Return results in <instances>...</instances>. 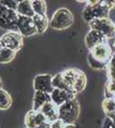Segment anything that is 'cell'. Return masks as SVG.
Wrapping results in <instances>:
<instances>
[{
    "label": "cell",
    "instance_id": "33",
    "mask_svg": "<svg viewBox=\"0 0 115 128\" xmlns=\"http://www.w3.org/2000/svg\"><path fill=\"white\" fill-rule=\"evenodd\" d=\"M3 45H2V44H1V42H0V53H1V51H2V50H3Z\"/></svg>",
    "mask_w": 115,
    "mask_h": 128
},
{
    "label": "cell",
    "instance_id": "20",
    "mask_svg": "<svg viewBox=\"0 0 115 128\" xmlns=\"http://www.w3.org/2000/svg\"><path fill=\"white\" fill-rule=\"evenodd\" d=\"M16 52L8 48H3L0 53V63L7 64L12 62L16 57Z\"/></svg>",
    "mask_w": 115,
    "mask_h": 128
},
{
    "label": "cell",
    "instance_id": "17",
    "mask_svg": "<svg viewBox=\"0 0 115 128\" xmlns=\"http://www.w3.org/2000/svg\"><path fill=\"white\" fill-rule=\"evenodd\" d=\"M33 20H34V26L36 28L38 34H41L45 32L48 28V26L50 25V22L48 20L47 16L34 15V16L33 17Z\"/></svg>",
    "mask_w": 115,
    "mask_h": 128
},
{
    "label": "cell",
    "instance_id": "11",
    "mask_svg": "<svg viewBox=\"0 0 115 128\" xmlns=\"http://www.w3.org/2000/svg\"><path fill=\"white\" fill-rule=\"evenodd\" d=\"M47 119L41 111L31 109L25 115V126L26 128H37L40 125L46 122Z\"/></svg>",
    "mask_w": 115,
    "mask_h": 128
},
{
    "label": "cell",
    "instance_id": "23",
    "mask_svg": "<svg viewBox=\"0 0 115 128\" xmlns=\"http://www.w3.org/2000/svg\"><path fill=\"white\" fill-rule=\"evenodd\" d=\"M87 60H88V63H89V67L95 70H103V69H106V68H107L106 64H104L101 62L95 60L89 53V55H88Z\"/></svg>",
    "mask_w": 115,
    "mask_h": 128
},
{
    "label": "cell",
    "instance_id": "12",
    "mask_svg": "<svg viewBox=\"0 0 115 128\" xmlns=\"http://www.w3.org/2000/svg\"><path fill=\"white\" fill-rule=\"evenodd\" d=\"M51 101L58 107H60L65 102L76 98V95L72 92L67 90H59V89H54L51 94Z\"/></svg>",
    "mask_w": 115,
    "mask_h": 128
},
{
    "label": "cell",
    "instance_id": "32",
    "mask_svg": "<svg viewBox=\"0 0 115 128\" xmlns=\"http://www.w3.org/2000/svg\"><path fill=\"white\" fill-rule=\"evenodd\" d=\"M0 89H3V81H2L1 78H0Z\"/></svg>",
    "mask_w": 115,
    "mask_h": 128
},
{
    "label": "cell",
    "instance_id": "25",
    "mask_svg": "<svg viewBox=\"0 0 115 128\" xmlns=\"http://www.w3.org/2000/svg\"><path fill=\"white\" fill-rule=\"evenodd\" d=\"M0 1L5 6H6V7L10 10H15V11L16 10L18 3H19V1H15V0H0Z\"/></svg>",
    "mask_w": 115,
    "mask_h": 128
},
{
    "label": "cell",
    "instance_id": "3",
    "mask_svg": "<svg viewBox=\"0 0 115 128\" xmlns=\"http://www.w3.org/2000/svg\"><path fill=\"white\" fill-rule=\"evenodd\" d=\"M80 104L76 98L65 102L58 107V120L65 125L74 124L80 115Z\"/></svg>",
    "mask_w": 115,
    "mask_h": 128
},
{
    "label": "cell",
    "instance_id": "1",
    "mask_svg": "<svg viewBox=\"0 0 115 128\" xmlns=\"http://www.w3.org/2000/svg\"><path fill=\"white\" fill-rule=\"evenodd\" d=\"M64 83L75 95L80 93L86 87V74L77 68H68L60 72Z\"/></svg>",
    "mask_w": 115,
    "mask_h": 128
},
{
    "label": "cell",
    "instance_id": "26",
    "mask_svg": "<svg viewBox=\"0 0 115 128\" xmlns=\"http://www.w3.org/2000/svg\"><path fill=\"white\" fill-rule=\"evenodd\" d=\"M106 70H107L108 80H111V81L115 82V68L112 67H111V66H109V65H107Z\"/></svg>",
    "mask_w": 115,
    "mask_h": 128
},
{
    "label": "cell",
    "instance_id": "34",
    "mask_svg": "<svg viewBox=\"0 0 115 128\" xmlns=\"http://www.w3.org/2000/svg\"><path fill=\"white\" fill-rule=\"evenodd\" d=\"M113 49H114V50H115V40H114V42H113Z\"/></svg>",
    "mask_w": 115,
    "mask_h": 128
},
{
    "label": "cell",
    "instance_id": "8",
    "mask_svg": "<svg viewBox=\"0 0 115 128\" xmlns=\"http://www.w3.org/2000/svg\"><path fill=\"white\" fill-rule=\"evenodd\" d=\"M89 53L95 60H97V61L101 62L104 64H106V65H108L112 55H113L112 48L108 44L107 42L102 43V44L94 47L93 49H91L89 50Z\"/></svg>",
    "mask_w": 115,
    "mask_h": 128
},
{
    "label": "cell",
    "instance_id": "9",
    "mask_svg": "<svg viewBox=\"0 0 115 128\" xmlns=\"http://www.w3.org/2000/svg\"><path fill=\"white\" fill-rule=\"evenodd\" d=\"M17 32L22 37H31L37 34V30L34 26L33 18L27 16H18L16 22Z\"/></svg>",
    "mask_w": 115,
    "mask_h": 128
},
{
    "label": "cell",
    "instance_id": "27",
    "mask_svg": "<svg viewBox=\"0 0 115 128\" xmlns=\"http://www.w3.org/2000/svg\"><path fill=\"white\" fill-rule=\"evenodd\" d=\"M64 126H65V124L60 120L51 123V128H64Z\"/></svg>",
    "mask_w": 115,
    "mask_h": 128
},
{
    "label": "cell",
    "instance_id": "6",
    "mask_svg": "<svg viewBox=\"0 0 115 128\" xmlns=\"http://www.w3.org/2000/svg\"><path fill=\"white\" fill-rule=\"evenodd\" d=\"M89 26L90 29L101 32L106 40L115 37V24L110 20V18L94 20L89 22Z\"/></svg>",
    "mask_w": 115,
    "mask_h": 128
},
{
    "label": "cell",
    "instance_id": "13",
    "mask_svg": "<svg viewBox=\"0 0 115 128\" xmlns=\"http://www.w3.org/2000/svg\"><path fill=\"white\" fill-rule=\"evenodd\" d=\"M85 44H86L87 48L90 50L94 47L97 46V45L102 44V43L107 42V40L103 36L101 32H97L95 30L90 29L89 32L85 36Z\"/></svg>",
    "mask_w": 115,
    "mask_h": 128
},
{
    "label": "cell",
    "instance_id": "21",
    "mask_svg": "<svg viewBox=\"0 0 115 128\" xmlns=\"http://www.w3.org/2000/svg\"><path fill=\"white\" fill-rule=\"evenodd\" d=\"M101 108L106 116L115 113V101L113 98H105L101 102Z\"/></svg>",
    "mask_w": 115,
    "mask_h": 128
},
{
    "label": "cell",
    "instance_id": "18",
    "mask_svg": "<svg viewBox=\"0 0 115 128\" xmlns=\"http://www.w3.org/2000/svg\"><path fill=\"white\" fill-rule=\"evenodd\" d=\"M12 98L9 94L4 89H0V110H6L11 106Z\"/></svg>",
    "mask_w": 115,
    "mask_h": 128
},
{
    "label": "cell",
    "instance_id": "10",
    "mask_svg": "<svg viewBox=\"0 0 115 128\" xmlns=\"http://www.w3.org/2000/svg\"><path fill=\"white\" fill-rule=\"evenodd\" d=\"M52 80H53V76H51L50 74H43L36 75L34 79V83H33L34 90L51 94L54 90Z\"/></svg>",
    "mask_w": 115,
    "mask_h": 128
},
{
    "label": "cell",
    "instance_id": "2",
    "mask_svg": "<svg viewBox=\"0 0 115 128\" xmlns=\"http://www.w3.org/2000/svg\"><path fill=\"white\" fill-rule=\"evenodd\" d=\"M85 2L88 4L83 9V18L88 23L94 20L109 18L110 10L105 4L104 0H92Z\"/></svg>",
    "mask_w": 115,
    "mask_h": 128
},
{
    "label": "cell",
    "instance_id": "31",
    "mask_svg": "<svg viewBox=\"0 0 115 128\" xmlns=\"http://www.w3.org/2000/svg\"><path fill=\"white\" fill-rule=\"evenodd\" d=\"M64 128H76V127L74 124H71V125H65Z\"/></svg>",
    "mask_w": 115,
    "mask_h": 128
},
{
    "label": "cell",
    "instance_id": "24",
    "mask_svg": "<svg viewBox=\"0 0 115 128\" xmlns=\"http://www.w3.org/2000/svg\"><path fill=\"white\" fill-rule=\"evenodd\" d=\"M115 96V82L108 80L105 87V98H113Z\"/></svg>",
    "mask_w": 115,
    "mask_h": 128
},
{
    "label": "cell",
    "instance_id": "7",
    "mask_svg": "<svg viewBox=\"0 0 115 128\" xmlns=\"http://www.w3.org/2000/svg\"><path fill=\"white\" fill-rule=\"evenodd\" d=\"M0 42L4 48H8L17 52L23 45V37L16 31H8L2 35Z\"/></svg>",
    "mask_w": 115,
    "mask_h": 128
},
{
    "label": "cell",
    "instance_id": "5",
    "mask_svg": "<svg viewBox=\"0 0 115 128\" xmlns=\"http://www.w3.org/2000/svg\"><path fill=\"white\" fill-rule=\"evenodd\" d=\"M18 16L16 11L7 8L0 1V28L17 32L16 22Z\"/></svg>",
    "mask_w": 115,
    "mask_h": 128
},
{
    "label": "cell",
    "instance_id": "28",
    "mask_svg": "<svg viewBox=\"0 0 115 128\" xmlns=\"http://www.w3.org/2000/svg\"><path fill=\"white\" fill-rule=\"evenodd\" d=\"M104 3L110 10L115 8V0H104Z\"/></svg>",
    "mask_w": 115,
    "mask_h": 128
},
{
    "label": "cell",
    "instance_id": "4",
    "mask_svg": "<svg viewBox=\"0 0 115 128\" xmlns=\"http://www.w3.org/2000/svg\"><path fill=\"white\" fill-rule=\"evenodd\" d=\"M74 23V16L66 8L58 9L53 13L50 20V26L57 31H63L70 28Z\"/></svg>",
    "mask_w": 115,
    "mask_h": 128
},
{
    "label": "cell",
    "instance_id": "15",
    "mask_svg": "<svg viewBox=\"0 0 115 128\" xmlns=\"http://www.w3.org/2000/svg\"><path fill=\"white\" fill-rule=\"evenodd\" d=\"M52 102L50 94L42 92H35L33 98V110L40 111L41 108L47 102Z\"/></svg>",
    "mask_w": 115,
    "mask_h": 128
},
{
    "label": "cell",
    "instance_id": "16",
    "mask_svg": "<svg viewBox=\"0 0 115 128\" xmlns=\"http://www.w3.org/2000/svg\"><path fill=\"white\" fill-rule=\"evenodd\" d=\"M16 11L17 15L21 16H27V17L33 18L35 15L32 7V1H30V0L19 1Z\"/></svg>",
    "mask_w": 115,
    "mask_h": 128
},
{
    "label": "cell",
    "instance_id": "30",
    "mask_svg": "<svg viewBox=\"0 0 115 128\" xmlns=\"http://www.w3.org/2000/svg\"><path fill=\"white\" fill-rule=\"evenodd\" d=\"M108 65L115 68V53H114L113 55H112V58H111L109 63H108Z\"/></svg>",
    "mask_w": 115,
    "mask_h": 128
},
{
    "label": "cell",
    "instance_id": "22",
    "mask_svg": "<svg viewBox=\"0 0 115 128\" xmlns=\"http://www.w3.org/2000/svg\"><path fill=\"white\" fill-rule=\"evenodd\" d=\"M52 83H53V86L54 89H59V90H67V92H71L70 90V89L68 88V86H66V84L64 83V80H63L62 75L60 73H58L57 74H55L54 76H53Z\"/></svg>",
    "mask_w": 115,
    "mask_h": 128
},
{
    "label": "cell",
    "instance_id": "14",
    "mask_svg": "<svg viewBox=\"0 0 115 128\" xmlns=\"http://www.w3.org/2000/svg\"><path fill=\"white\" fill-rule=\"evenodd\" d=\"M40 111L43 114L47 120L50 123H53L58 120V107L53 102H50L46 104Z\"/></svg>",
    "mask_w": 115,
    "mask_h": 128
},
{
    "label": "cell",
    "instance_id": "29",
    "mask_svg": "<svg viewBox=\"0 0 115 128\" xmlns=\"http://www.w3.org/2000/svg\"><path fill=\"white\" fill-rule=\"evenodd\" d=\"M37 128H51V123L49 121H46V122L42 123L41 125H40Z\"/></svg>",
    "mask_w": 115,
    "mask_h": 128
},
{
    "label": "cell",
    "instance_id": "19",
    "mask_svg": "<svg viewBox=\"0 0 115 128\" xmlns=\"http://www.w3.org/2000/svg\"><path fill=\"white\" fill-rule=\"evenodd\" d=\"M32 7L35 15L47 16V3L44 0H33Z\"/></svg>",
    "mask_w": 115,
    "mask_h": 128
}]
</instances>
